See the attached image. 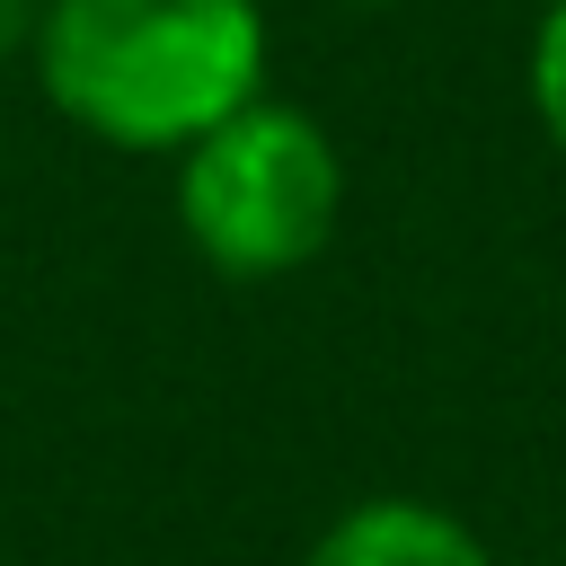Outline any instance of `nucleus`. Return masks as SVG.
I'll use <instances>...</instances> for the list:
<instances>
[{
  "mask_svg": "<svg viewBox=\"0 0 566 566\" xmlns=\"http://www.w3.org/2000/svg\"><path fill=\"white\" fill-rule=\"evenodd\" d=\"M35 88L106 150L177 159L265 97L256 0H44Z\"/></svg>",
  "mask_w": 566,
  "mask_h": 566,
  "instance_id": "obj_1",
  "label": "nucleus"
},
{
  "mask_svg": "<svg viewBox=\"0 0 566 566\" xmlns=\"http://www.w3.org/2000/svg\"><path fill=\"white\" fill-rule=\"evenodd\" d=\"M345 221V159L310 106L256 97L177 150V230L230 283L301 274Z\"/></svg>",
  "mask_w": 566,
  "mask_h": 566,
  "instance_id": "obj_2",
  "label": "nucleus"
},
{
  "mask_svg": "<svg viewBox=\"0 0 566 566\" xmlns=\"http://www.w3.org/2000/svg\"><path fill=\"white\" fill-rule=\"evenodd\" d=\"M301 566H495L486 539L451 513V504H424V495H363L345 504L310 548Z\"/></svg>",
  "mask_w": 566,
  "mask_h": 566,
  "instance_id": "obj_3",
  "label": "nucleus"
},
{
  "mask_svg": "<svg viewBox=\"0 0 566 566\" xmlns=\"http://www.w3.org/2000/svg\"><path fill=\"white\" fill-rule=\"evenodd\" d=\"M522 88H531V124H539V142H548L557 168H566V0L539 9V27H531V62H522Z\"/></svg>",
  "mask_w": 566,
  "mask_h": 566,
  "instance_id": "obj_4",
  "label": "nucleus"
},
{
  "mask_svg": "<svg viewBox=\"0 0 566 566\" xmlns=\"http://www.w3.org/2000/svg\"><path fill=\"white\" fill-rule=\"evenodd\" d=\"M35 27H44V0H0V62L35 53Z\"/></svg>",
  "mask_w": 566,
  "mask_h": 566,
  "instance_id": "obj_5",
  "label": "nucleus"
},
{
  "mask_svg": "<svg viewBox=\"0 0 566 566\" xmlns=\"http://www.w3.org/2000/svg\"><path fill=\"white\" fill-rule=\"evenodd\" d=\"M336 9H398V0H336Z\"/></svg>",
  "mask_w": 566,
  "mask_h": 566,
  "instance_id": "obj_6",
  "label": "nucleus"
},
{
  "mask_svg": "<svg viewBox=\"0 0 566 566\" xmlns=\"http://www.w3.org/2000/svg\"><path fill=\"white\" fill-rule=\"evenodd\" d=\"M539 9H548V0H539Z\"/></svg>",
  "mask_w": 566,
  "mask_h": 566,
  "instance_id": "obj_7",
  "label": "nucleus"
}]
</instances>
